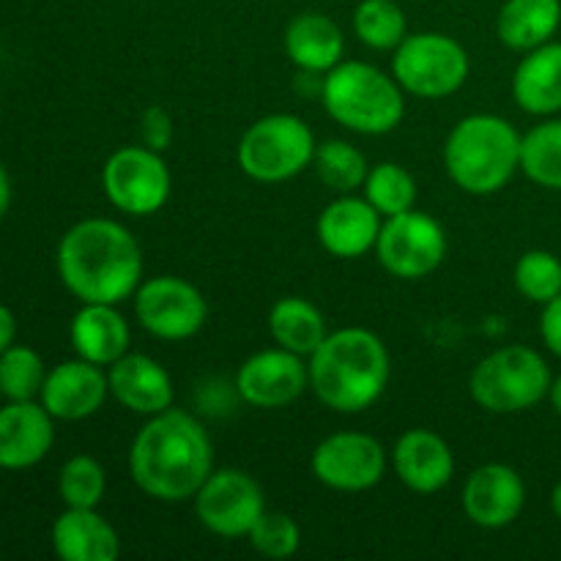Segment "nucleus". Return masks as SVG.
I'll use <instances>...</instances> for the list:
<instances>
[{
    "instance_id": "1",
    "label": "nucleus",
    "mask_w": 561,
    "mask_h": 561,
    "mask_svg": "<svg viewBox=\"0 0 561 561\" xmlns=\"http://www.w3.org/2000/svg\"><path fill=\"white\" fill-rule=\"evenodd\" d=\"M129 471L146 496L164 504L190 502L214 471L208 431L179 409L148 416L129 449Z\"/></svg>"
},
{
    "instance_id": "2",
    "label": "nucleus",
    "mask_w": 561,
    "mask_h": 561,
    "mask_svg": "<svg viewBox=\"0 0 561 561\" xmlns=\"http://www.w3.org/2000/svg\"><path fill=\"white\" fill-rule=\"evenodd\" d=\"M58 274L66 290L82 305L118 307L140 288V244L115 219H82L60 239Z\"/></svg>"
},
{
    "instance_id": "3",
    "label": "nucleus",
    "mask_w": 561,
    "mask_h": 561,
    "mask_svg": "<svg viewBox=\"0 0 561 561\" xmlns=\"http://www.w3.org/2000/svg\"><path fill=\"white\" fill-rule=\"evenodd\" d=\"M310 387L327 409L359 414L387 392L392 362L387 345L370 329H340L327 334L310 356Z\"/></svg>"
},
{
    "instance_id": "4",
    "label": "nucleus",
    "mask_w": 561,
    "mask_h": 561,
    "mask_svg": "<svg viewBox=\"0 0 561 561\" xmlns=\"http://www.w3.org/2000/svg\"><path fill=\"white\" fill-rule=\"evenodd\" d=\"M520 140L518 129L502 115H469L444 142L449 179L469 195H496L520 170Z\"/></svg>"
},
{
    "instance_id": "5",
    "label": "nucleus",
    "mask_w": 561,
    "mask_h": 561,
    "mask_svg": "<svg viewBox=\"0 0 561 561\" xmlns=\"http://www.w3.org/2000/svg\"><path fill=\"white\" fill-rule=\"evenodd\" d=\"M323 110L356 135H389L405 115L403 88L362 60H340L321 80Z\"/></svg>"
},
{
    "instance_id": "6",
    "label": "nucleus",
    "mask_w": 561,
    "mask_h": 561,
    "mask_svg": "<svg viewBox=\"0 0 561 561\" xmlns=\"http://www.w3.org/2000/svg\"><path fill=\"white\" fill-rule=\"evenodd\" d=\"M551 370L535 348L504 345L474 367L469 392L491 414H520L551 392Z\"/></svg>"
},
{
    "instance_id": "7",
    "label": "nucleus",
    "mask_w": 561,
    "mask_h": 561,
    "mask_svg": "<svg viewBox=\"0 0 561 561\" xmlns=\"http://www.w3.org/2000/svg\"><path fill=\"white\" fill-rule=\"evenodd\" d=\"M312 129L290 113L255 121L239 142V168L261 184H279L299 175L316 157Z\"/></svg>"
},
{
    "instance_id": "8",
    "label": "nucleus",
    "mask_w": 561,
    "mask_h": 561,
    "mask_svg": "<svg viewBox=\"0 0 561 561\" xmlns=\"http://www.w3.org/2000/svg\"><path fill=\"white\" fill-rule=\"evenodd\" d=\"M392 75L420 99L453 96L469 77V53L447 33H414L394 49Z\"/></svg>"
},
{
    "instance_id": "9",
    "label": "nucleus",
    "mask_w": 561,
    "mask_h": 561,
    "mask_svg": "<svg viewBox=\"0 0 561 561\" xmlns=\"http://www.w3.org/2000/svg\"><path fill=\"white\" fill-rule=\"evenodd\" d=\"M102 190L118 211L151 217L170 201L173 179L162 153L146 146H126L110 153L104 162Z\"/></svg>"
},
{
    "instance_id": "10",
    "label": "nucleus",
    "mask_w": 561,
    "mask_h": 561,
    "mask_svg": "<svg viewBox=\"0 0 561 561\" xmlns=\"http://www.w3.org/2000/svg\"><path fill=\"white\" fill-rule=\"evenodd\" d=\"M381 266L398 279H422L436 272L447 255V233L431 214L403 211L387 217L376 241Z\"/></svg>"
},
{
    "instance_id": "11",
    "label": "nucleus",
    "mask_w": 561,
    "mask_h": 561,
    "mask_svg": "<svg viewBox=\"0 0 561 561\" xmlns=\"http://www.w3.org/2000/svg\"><path fill=\"white\" fill-rule=\"evenodd\" d=\"M135 318L151 337L181 343L195 337L208 318L201 290L181 277H151L135 290Z\"/></svg>"
},
{
    "instance_id": "12",
    "label": "nucleus",
    "mask_w": 561,
    "mask_h": 561,
    "mask_svg": "<svg viewBox=\"0 0 561 561\" xmlns=\"http://www.w3.org/2000/svg\"><path fill=\"white\" fill-rule=\"evenodd\" d=\"M195 515L211 535L247 537L266 513L257 480L239 469H217L195 493Z\"/></svg>"
},
{
    "instance_id": "13",
    "label": "nucleus",
    "mask_w": 561,
    "mask_h": 561,
    "mask_svg": "<svg viewBox=\"0 0 561 561\" xmlns=\"http://www.w3.org/2000/svg\"><path fill=\"white\" fill-rule=\"evenodd\" d=\"M312 474L340 493L370 491L387 474V453L367 433H332L312 453Z\"/></svg>"
},
{
    "instance_id": "14",
    "label": "nucleus",
    "mask_w": 561,
    "mask_h": 561,
    "mask_svg": "<svg viewBox=\"0 0 561 561\" xmlns=\"http://www.w3.org/2000/svg\"><path fill=\"white\" fill-rule=\"evenodd\" d=\"M305 387H310V370L305 356L285 348H268L252 354L236 376V389L241 400L255 409H283L290 405Z\"/></svg>"
},
{
    "instance_id": "15",
    "label": "nucleus",
    "mask_w": 561,
    "mask_h": 561,
    "mask_svg": "<svg viewBox=\"0 0 561 561\" xmlns=\"http://www.w3.org/2000/svg\"><path fill=\"white\" fill-rule=\"evenodd\" d=\"M110 394L107 373L104 367L91 365L85 359L60 362L47 373L38 403L60 422H80L96 414Z\"/></svg>"
},
{
    "instance_id": "16",
    "label": "nucleus",
    "mask_w": 561,
    "mask_h": 561,
    "mask_svg": "<svg viewBox=\"0 0 561 561\" xmlns=\"http://www.w3.org/2000/svg\"><path fill=\"white\" fill-rule=\"evenodd\" d=\"M526 485L507 463H485L463 485V510L482 529H504L524 513Z\"/></svg>"
},
{
    "instance_id": "17",
    "label": "nucleus",
    "mask_w": 561,
    "mask_h": 561,
    "mask_svg": "<svg viewBox=\"0 0 561 561\" xmlns=\"http://www.w3.org/2000/svg\"><path fill=\"white\" fill-rule=\"evenodd\" d=\"M53 414L36 400H5L0 405V469H33L55 442Z\"/></svg>"
},
{
    "instance_id": "18",
    "label": "nucleus",
    "mask_w": 561,
    "mask_h": 561,
    "mask_svg": "<svg viewBox=\"0 0 561 561\" xmlns=\"http://www.w3.org/2000/svg\"><path fill=\"white\" fill-rule=\"evenodd\" d=\"M392 466L398 480L409 491L431 496V493L444 491L453 482L455 455L442 436H436L427 427H416V431H405L398 438Z\"/></svg>"
},
{
    "instance_id": "19",
    "label": "nucleus",
    "mask_w": 561,
    "mask_h": 561,
    "mask_svg": "<svg viewBox=\"0 0 561 561\" xmlns=\"http://www.w3.org/2000/svg\"><path fill=\"white\" fill-rule=\"evenodd\" d=\"M381 225V214L365 197L343 195L323 208L316 230L318 241H321V247L329 255L354 261V257H362L370 250H376Z\"/></svg>"
},
{
    "instance_id": "20",
    "label": "nucleus",
    "mask_w": 561,
    "mask_h": 561,
    "mask_svg": "<svg viewBox=\"0 0 561 561\" xmlns=\"http://www.w3.org/2000/svg\"><path fill=\"white\" fill-rule=\"evenodd\" d=\"M110 394L135 414L153 416L173 409V378L146 354H126L107 367Z\"/></svg>"
},
{
    "instance_id": "21",
    "label": "nucleus",
    "mask_w": 561,
    "mask_h": 561,
    "mask_svg": "<svg viewBox=\"0 0 561 561\" xmlns=\"http://www.w3.org/2000/svg\"><path fill=\"white\" fill-rule=\"evenodd\" d=\"M71 348L91 365L110 367L129 354L131 332L115 305H82L69 327Z\"/></svg>"
},
{
    "instance_id": "22",
    "label": "nucleus",
    "mask_w": 561,
    "mask_h": 561,
    "mask_svg": "<svg viewBox=\"0 0 561 561\" xmlns=\"http://www.w3.org/2000/svg\"><path fill=\"white\" fill-rule=\"evenodd\" d=\"M285 53L305 75H327L343 60L345 36L332 16L305 11L288 22Z\"/></svg>"
},
{
    "instance_id": "23",
    "label": "nucleus",
    "mask_w": 561,
    "mask_h": 561,
    "mask_svg": "<svg viewBox=\"0 0 561 561\" xmlns=\"http://www.w3.org/2000/svg\"><path fill=\"white\" fill-rule=\"evenodd\" d=\"M53 548L64 561H115L118 531L96 510L66 507L53 524Z\"/></svg>"
},
{
    "instance_id": "24",
    "label": "nucleus",
    "mask_w": 561,
    "mask_h": 561,
    "mask_svg": "<svg viewBox=\"0 0 561 561\" xmlns=\"http://www.w3.org/2000/svg\"><path fill=\"white\" fill-rule=\"evenodd\" d=\"M513 96L531 115H553L561 110V44L548 42L529 49L513 77Z\"/></svg>"
},
{
    "instance_id": "25",
    "label": "nucleus",
    "mask_w": 561,
    "mask_h": 561,
    "mask_svg": "<svg viewBox=\"0 0 561 561\" xmlns=\"http://www.w3.org/2000/svg\"><path fill=\"white\" fill-rule=\"evenodd\" d=\"M561 25V0H507L499 11L496 33L504 47L529 53L553 38Z\"/></svg>"
},
{
    "instance_id": "26",
    "label": "nucleus",
    "mask_w": 561,
    "mask_h": 561,
    "mask_svg": "<svg viewBox=\"0 0 561 561\" xmlns=\"http://www.w3.org/2000/svg\"><path fill=\"white\" fill-rule=\"evenodd\" d=\"M268 332L279 348L310 359L327 340V318L312 301L301 296H285L268 312Z\"/></svg>"
},
{
    "instance_id": "27",
    "label": "nucleus",
    "mask_w": 561,
    "mask_h": 561,
    "mask_svg": "<svg viewBox=\"0 0 561 561\" xmlns=\"http://www.w3.org/2000/svg\"><path fill=\"white\" fill-rule=\"evenodd\" d=\"M520 170L535 184L561 192V118L526 131L520 140Z\"/></svg>"
},
{
    "instance_id": "28",
    "label": "nucleus",
    "mask_w": 561,
    "mask_h": 561,
    "mask_svg": "<svg viewBox=\"0 0 561 561\" xmlns=\"http://www.w3.org/2000/svg\"><path fill=\"white\" fill-rule=\"evenodd\" d=\"M312 168H316L318 179L334 190L337 195H351V192L365 186L370 164H367L365 153L348 140H327L316 146V157H312Z\"/></svg>"
},
{
    "instance_id": "29",
    "label": "nucleus",
    "mask_w": 561,
    "mask_h": 561,
    "mask_svg": "<svg viewBox=\"0 0 561 561\" xmlns=\"http://www.w3.org/2000/svg\"><path fill=\"white\" fill-rule=\"evenodd\" d=\"M354 33L370 49H398L409 36V22L394 0H362L354 9Z\"/></svg>"
},
{
    "instance_id": "30",
    "label": "nucleus",
    "mask_w": 561,
    "mask_h": 561,
    "mask_svg": "<svg viewBox=\"0 0 561 561\" xmlns=\"http://www.w3.org/2000/svg\"><path fill=\"white\" fill-rule=\"evenodd\" d=\"M365 201L376 208L381 217H398V214L411 211L416 203V181L403 164L381 162L370 168L365 186Z\"/></svg>"
},
{
    "instance_id": "31",
    "label": "nucleus",
    "mask_w": 561,
    "mask_h": 561,
    "mask_svg": "<svg viewBox=\"0 0 561 561\" xmlns=\"http://www.w3.org/2000/svg\"><path fill=\"white\" fill-rule=\"evenodd\" d=\"M58 493L66 507L96 510L107 493V474L91 455H75L60 466Z\"/></svg>"
},
{
    "instance_id": "32",
    "label": "nucleus",
    "mask_w": 561,
    "mask_h": 561,
    "mask_svg": "<svg viewBox=\"0 0 561 561\" xmlns=\"http://www.w3.org/2000/svg\"><path fill=\"white\" fill-rule=\"evenodd\" d=\"M44 359L27 345H11L0 354V394L3 400H36L47 381Z\"/></svg>"
},
{
    "instance_id": "33",
    "label": "nucleus",
    "mask_w": 561,
    "mask_h": 561,
    "mask_svg": "<svg viewBox=\"0 0 561 561\" xmlns=\"http://www.w3.org/2000/svg\"><path fill=\"white\" fill-rule=\"evenodd\" d=\"M515 288L535 305H548L561 294V261L546 250H531L515 263Z\"/></svg>"
},
{
    "instance_id": "34",
    "label": "nucleus",
    "mask_w": 561,
    "mask_h": 561,
    "mask_svg": "<svg viewBox=\"0 0 561 561\" xmlns=\"http://www.w3.org/2000/svg\"><path fill=\"white\" fill-rule=\"evenodd\" d=\"M252 551L266 559H290L301 546V529L290 515L263 513L252 531L247 535Z\"/></svg>"
},
{
    "instance_id": "35",
    "label": "nucleus",
    "mask_w": 561,
    "mask_h": 561,
    "mask_svg": "<svg viewBox=\"0 0 561 561\" xmlns=\"http://www.w3.org/2000/svg\"><path fill=\"white\" fill-rule=\"evenodd\" d=\"M140 137L142 146L153 148V151L159 153L170 146V140H173V118H170V113L162 104H153V107H148L146 113H142Z\"/></svg>"
},
{
    "instance_id": "36",
    "label": "nucleus",
    "mask_w": 561,
    "mask_h": 561,
    "mask_svg": "<svg viewBox=\"0 0 561 561\" xmlns=\"http://www.w3.org/2000/svg\"><path fill=\"white\" fill-rule=\"evenodd\" d=\"M540 334H542V343L548 345V351L561 359V294L557 299L548 301V305H542Z\"/></svg>"
},
{
    "instance_id": "37",
    "label": "nucleus",
    "mask_w": 561,
    "mask_h": 561,
    "mask_svg": "<svg viewBox=\"0 0 561 561\" xmlns=\"http://www.w3.org/2000/svg\"><path fill=\"white\" fill-rule=\"evenodd\" d=\"M16 340V318L5 305H0V354L9 351Z\"/></svg>"
},
{
    "instance_id": "38",
    "label": "nucleus",
    "mask_w": 561,
    "mask_h": 561,
    "mask_svg": "<svg viewBox=\"0 0 561 561\" xmlns=\"http://www.w3.org/2000/svg\"><path fill=\"white\" fill-rule=\"evenodd\" d=\"M9 206H11V181H9V173H5V168L0 164V222H3L5 214H9Z\"/></svg>"
},
{
    "instance_id": "39",
    "label": "nucleus",
    "mask_w": 561,
    "mask_h": 561,
    "mask_svg": "<svg viewBox=\"0 0 561 561\" xmlns=\"http://www.w3.org/2000/svg\"><path fill=\"white\" fill-rule=\"evenodd\" d=\"M548 398H551L553 409H557V414L561 416V376L551 383V392H548Z\"/></svg>"
},
{
    "instance_id": "40",
    "label": "nucleus",
    "mask_w": 561,
    "mask_h": 561,
    "mask_svg": "<svg viewBox=\"0 0 561 561\" xmlns=\"http://www.w3.org/2000/svg\"><path fill=\"white\" fill-rule=\"evenodd\" d=\"M551 507H553V515L561 520V482L553 488V493H551Z\"/></svg>"
},
{
    "instance_id": "41",
    "label": "nucleus",
    "mask_w": 561,
    "mask_h": 561,
    "mask_svg": "<svg viewBox=\"0 0 561 561\" xmlns=\"http://www.w3.org/2000/svg\"><path fill=\"white\" fill-rule=\"evenodd\" d=\"M0 405H3V394H0Z\"/></svg>"
}]
</instances>
